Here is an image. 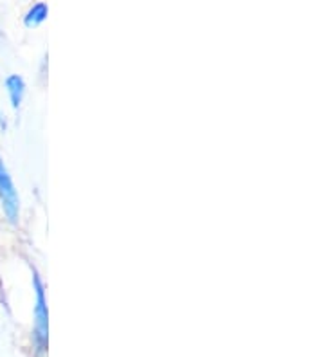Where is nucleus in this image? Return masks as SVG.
Masks as SVG:
<instances>
[{
	"mask_svg": "<svg viewBox=\"0 0 324 357\" xmlns=\"http://www.w3.org/2000/svg\"><path fill=\"white\" fill-rule=\"evenodd\" d=\"M33 278V287L36 292V305H35V343L40 352L45 350L49 335V312H47V300H45V287L38 273L35 271Z\"/></svg>",
	"mask_w": 324,
	"mask_h": 357,
	"instance_id": "obj_1",
	"label": "nucleus"
},
{
	"mask_svg": "<svg viewBox=\"0 0 324 357\" xmlns=\"http://www.w3.org/2000/svg\"><path fill=\"white\" fill-rule=\"evenodd\" d=\"M0 202L4 209L6 217L11 224L18 220V208H20V199H18L17 188L13 184V178L9 175L2 157H0Z\"/></svg>",
	"mask_w": 324,
	"mask_h": 357,
	"instance_id": "obj_2",
	"label": "nucleus"
},
{
	"mask_svg": "<svg viewBox=\"0 0 324 357\" xmlns=\"http://www.w3.org/2000/svg\"><path fill=\"white\" fill-rule=\"evenodd\" d=\"M6 87H8L9 98H11V105L13 109H18L24 100V92H26V82L18 75H11L6 78Z\"/></svg>",
	"mask_w": 324,
	"mask_h": 357,
	"instance_id": "obj_3",
	"label": "nucleus"
},
{
	"mask_svg": "<svg viewBox=\"0 0 324 357\" xmlns=\"http://www.w3.org/2000/svg\"><path fill=\"white\" fill-rule=\"evenodd\" d=\"M47 15H49V6L45 4V2H38V4H35L29 11H27L26 18H24V24H26L27 27H36L40 26L45 18H47Z\"/></svg>",
	"mask_w": 324,
	"mask_h": 357,
	"instance_id": "obj_4",
	"label": "nucleus"
},
{
	"mask_svg": "<svg viewBox=\"0 0 324 357\" xmlns=\"http://www.w3.org/2000/svg\"><path fill=\"white\" fill-rule=\"evenodd\" d=\"M0 127L6 128V118H4V112L0 110Z\"/></svg>",
	"mask_w": 324,
	"mask_h": 357,
	"instance_id": "obj_5",
	"label": "nucleus"
}]
</instances>
